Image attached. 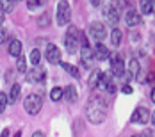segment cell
Returning <instances> with one entry per match:
<instances>
[{
	"label": "cell",
	"mask_w": 155,
	"mask_h": 137,
	"mask_svg": "<svg viewBox=\"0 0 155 137\" xmlns=\"http://www.w3.org/2000/svg\"><path fill=\"white\" fill-rule=\"evenodd\" d=\"M86 116L87 119L93 123V125H98V123H104L105 118H107V109H105V103L100 102V98L96 100H91L87 107H86Z\"/></svg>",
	"instance_id": "1"
},
{
	"label": "cell",
	"mask_w": 155,
	"mask_h": 137,
	"mask_svg": "<svg viewBox=\"0 0 155 137\" xmlns=\"http://www.w3.org/2000/svg\"><path fill=\"white\" fill-rule=\"evenodd\" d=\"M78 34L80 32L77 31V27H68V32L64 36V46L68 50V54H75L78 50Z\"/></svg>",
	"instance_id": "2"
},
{
	"label": "cell",
	"mask_w": 155,
	"mask_h": 137,
	"mask_svg": "<svg viewBox=\"0 0 155 137\" xmlns=\"http://www.w3.org/2000/svg\"><path fill=\"white\" fill-rule=\"evenodd\" d=\"M23 107H25L27 114H31V116L39 114V110H41V107H43L41 96H38V94H29V96L25 98V102H23Z\"/></svg>",
	"instance_id": "3"
},
{
	"label": "cell",
	"mask_w": 155,
	"mask_h": 137,
	"mask_svg": "<svg viewBox=\"0 0 155 137\" xmlns=\"http://www.w3.org/2000/svg\"><path fill=\"white\" fill-rule=\"evenodd\" d=\"M70 20H71V7L66 0H61L57 4V23L64 27L70 23Z\"/></svg>",
	"instance_id": "4"
},
{
	"label": "cell",
	"mask_w": 155,
	"mask_h": 137,
	"mask_svg": "<svg viewBox=\"0 0 155 137\" xmlns=\"http://www.w3.org/2000/svg\"><path fill=\"white\" fill-rule=\"evenodd\" d=\"M89 34L93 36V39L96 43H100V41H104L107 38V29H105V25L102 21H93L89 25Z\"/></svg>",
	"instance_id": "5"
},
{
	"label": "cell",
	"mask_w": 155,
	"mask_h": 137,
	"mask_svg": "<svg viewBox=\"0 0 155 137\" xmlns=\"http://www.w3.org/2000/svg\"><path fill=\"white\" fill-rule=\"evenodd\" d=\"M109 57H110V71H112V75L121 77L125 73V61H123V57H121L120 54H114V55H109Z\"/></svg>",
	"instance_id": "6"
},
{
	"label": "cell",
	"mask_w": 155,
	"mask_h": 137,
	"mask_svg": "<svg viewBox=\"0 0 155 137\" xmlns=\"http://www.w3.org/2000/svg\"><path fill=\"white\" fill-rule=\"evenodd\" d=\"M150 116H152V112L146 109V107H137L136 110H134V114H132V123H141V125H144V123L150 121Z\"/></svg>",
	"instance_id": "7"
},
{
	"label": "cell",
	"mask_w": 155,
	"mask_h": 137,
	"mask_svg": "<svg viewBox=\"0 0 155 137\" xmlns=\"http://www.w3.org/2000/svg\"><path fill=\"white\" fill-rule=\"evenodd\" d=\"M104 16H105V20H107L109 23H112V25H116L118 20H120V13H118V9L112 4H109V5L104 7Z\"/></svg>",
	"instance_id": "8"
},
{
	"label": "cell",
	"mask_w": 155,
	"mask_h": 137,
	"mask_svg": "<svg viewBox=\"0 0 155 137\" xmlns=\"http://www.w3.org/2000/svg\"><path fill=\"white\" fill-rule=\"evenodd\" d=\"M43 78H45V71L43 70H31V71H25V80L29 82V84H39V82H43Z\"/></svg>",
	"instance_id": "9"
},
{
	"label": "cell",
	"mask_w": 155,
	"mask_h": 137,
	"mask_svg": "<svg viewBox=\"0 0 155 137\" xmlns=\"http://www.w3.org/2000/svg\"><path fill=\"white\" fill-rule=\"evenodd\" d=\"M47 59L50 64H59L61 62V50L55 45H48L47 46Z\"/></svg>",
	"instance_id": "10"
},
{
	"label": "cell",
	"mask_w": 155,
	"mask_h": 137,
	"mask_svg": "<svg viewBox=\"0 0 155 137\" xmlns=\"http://www.w3.org/2000/svg\"><path fill=\"white\" fill-rule=\"evenodd\" d=\"M109 55H110V52H109V48L104 43H96V46H94L93 50V57L94 59H98V61H105V59H109Z\"/></svg>",
	"instance_id": "11"
},
{
	"label": "cell",
	"mask_w": 155,
	"mask_h": 137,
	"mask_svg": "<svg viewBox=\"0 0 155 137\" xmlns=\"http://www.w3.org/2000/svg\"><path fill=\"white\" fill-rule=\"evenodd\" d=\"M62 96L66 98V102H70V103H75L78 100L77 96V89H75V86H71V84H68L64 89H62Z\"/></svg>",
	"instance_id": "12"
},
{
	"label": "cell",
	"mask_w": 155,
	"mask_h": 137,
	"mask_svg": "<svg viewBox=\"0 0 155 137\" xmlns=\"http://www.w3.org/2000/svg\"><path fill=\"white\" fill-rule=\"evenodd\" d=\"M125 21H127V25L128 27H136V25H139L141 23V15L137 11H128L127 15H125Z\"/></svg>",
	"instance_id": "13"
},
{
	"label": "cell",
	"mask_w": 155,
	"mask_h": 137,
	"mask_svg": "<svg viewBox=\"0 0 155 137\" xmlns=\"http://www.w3.org/2000/svg\"><path fill=\"white\" fill-rule=\"evenodd\" d=\"M128 71H130V77L132 78H137L139 80V75H141V64L137 59H132L128 62Z\"/></svg>",
	"instance_id": "14"
},
{
	"label": "cell",
	"mask_w": 155,
	"mask_h": 137,
	"mask_svg": "<svg viewBox=\"0 0 155 137\" xmlns=\"http://www.w3.org/2000/svg\"><path fill=\"white\" fill-rule=\"evenodd\" d=\"M20 93H21L20 84H13V86H11V94L7 96V103H16L18 98H20Z\"/></svg>",
	"instance_id": "15"
},
{
	"label": "cell",
	"mask_w": 155,
	"mask_h": 137,
	"mask_svg": "<svg viewBox=\"0 0 155 137\" xmlns=\"http://www.w3.org/2000/svg\"><path fill=\"white\" fill-rule=\"evenodd\" d=\"M20 54H21V43L18 39H11V43H9V55L11 57H18Z\"/></svg>",
	"instance_id": "16"
},
{
	"label": "cell",
	"mask_w": 155,
	"mask_h": 137,
	"mask_svg": "<svg viewBox=\"0 0 155 137\" xmlns=\"http://www.w3.org/2000/svg\"><path fill=\"white\" fill-rule=\"evenodd\" d=\"M61 66H62V70H64L68 75H71L73 78H80V71H78L77 66H73V64H70V62H62Z\"/></svg>",
	"instance_id": "17"
},
{
	"label": "cell",
	"mask_w": 155,
	"mask_h": 137,
	"mask_svg": "<svg viewBox=\"0 0 155 137\" xmlns=\"http://www.w3.org/2000/svg\"><path fill=\"white\" fill-rule=\"evenodd\" d=\"M121 38H123L121 29H112V31H110V45H112V46H120Z\"/></svg>",
	"instance_id": "18"
},
{
	"label": "cell",
	"mask_w": 155,
	"mask_h": 137,
	"mask_svg": "<svg viewBox=\"0 0 155 137\" xmlns=\"http://www.w3.org/2000/svg\"><path fill=\"white\" fill-rule=\"evenodd\" d=\"M100 77H102V70H93L91 71V75H89V80H87V86L91 87V89H94L96 87V84H98V80H100Z\"/></svg>",
	"instance_id": "19"
},
{
	"label": "cell",
	"mask_w": 155,
	"mask_h": 137,
	"mask_svg": "<svg viewBox=\"0 0 155 137\" xmlns=\"http://www.w3.org/2000/svg\"><path fill=\"white\" fill-rule=\"evenodd\" d=\"M153 7V0H141V13L143 15H152Z\"/></svg>",
	"instance_id": "20"
},
{
	"label": "cell",
	"mask_w": 155,
	"mask_h": 137,
	"mask_svg": "<svg viewBox=\"0 0 155 137\" xmlns=\"http://www.w3.org/2000/svg\"><path fill=\"white\" fill-rule=\"evenodd\" d=\"M91 59H94L93 57V50H91L89 46H82V61L86 62V64H89Z\"/></svg>",
	"instance_id": "21"
},
{
	"label": "cell",
	"mask_w": 155,
	"mask_h": 137,
	"mask_svg": "<svg viewBox=\"0 0 155 137\" xmlns=\"http://www.w3.org/2000/svg\"><path fill=\"white\" fill-rule=\"evenodd\" d=\"M16 59H18V62H16L18 71H20V73H25V71H27V59H25V57H21V54H20Z\"/></svg>",
	"instance_id": "22"
},
{
	"label": "cell",
	"mask_w": 155,
	"mask_h": 137,
	"mask_svg": "<svg viewBox=\"0 0 155 137\" xmlns=\"http://www.w3.org/2000/svg\"><path fill=\"white\" fill-rule=\"evenodd\" d=\"M50 98H52V102H59V100H62V89L61 87H54V89L50 91Z\"/></svg>",
	"instance_id": "23"
},
{
	"label": "cell",
	"mask_w": 155,
	"mask_h": 137,
	"mask_svg": "<svg viewBox=\"0 0 155 137\" xmlns=\"http://www.w3.org/2000/svg\"><path fill=\"white\" fill-rule=\"evenodd\" d=\"M31 62L32 64H36V66L41 62V52H39L38 48H34V50L31 52Z\"/></svg>",
	"instance_id": "24"
},
{
	"label": "cell",
	"mask_w": 155,
	"mask_h": 137,
	"mask_svg": "<svg viewBox=\"0 0 155 137\" xmlns=\"http://www.w3.org/2000/svg\"><path fill=\"white\" fill-rule=\"evenodd\" d=\"M48 23H50V13H43L38 18V25L39 27H48Z\"/></svg>",
	"instance_id": "25"
},
{
	"label": "cell",
	"mask_w": 155,
	"mask_h": 137,
	"mask_svg": "<svg viewBox=\"0 0 155 137\" xmlns=\"http://www.w3.org/2000/svg\"><path fill=\"white\" fill-rule=\"evenodd\" d=\"M41 5H45V0H27V7H29L31 11L41 7Z\"/></svg>",
	"instance_id": "26"
},
{
	"label": "cell",
	"mask_w": 155,
	"mask_h": 137,
	"mask_svg": "<svg viewBox=\"0 0 155 137\" xmlns=\"http://www.w3.org/2000/svg\"><path fill=\"white\" fill-rule=\"evenodd\" d=\"M13 7H15V2H13V0H2V9H4V13L13 11Z\"/></svg>",
	"instance_id": "27"
},
{
	"label": "cell",
	"mask_w": 155,
	"mask_h": 137,
	"mask_svg": "<svg viewBox=\"0 0 155 137\" xmlns=\"http://www.w3.org/2000/svg\"><path fill=\"white\" fill-rule=\"evenodd\" d=\"M7 107V94L5 93H0V112H4Z\"/></svg>",
	"instance_id": "28"
},
{
	"label": "cell",
	"mask_w": 155,
	"mask_h": 137,
	"mask_svg": "<svg viewBox=\"0 0 155 137\" xmlns=\"http://www.w3.org/2000/svg\"><path fill=\"white\" fill-rule=\"evenodd\" d=\"M7 39H9V32L5 31L4 27H0V45H2V43H5Z\"/></svg>",
	"instance_id": "29"
},
{
	"label": "cell",
	"mask_w": 155,
	"mask_h": 137,
	"mask_svg": "<svg viewBox=\"0 0 155 137\" xmlns=\"http://www.w3.org/2000/svg\"><path fill=\"white\" fill-rule=\"evenodd\" d=\"M121 93H123V94H132V87H130V86H127V84H125L123 87H121Z\"/></svg>",
	"instance_id": "30"
},
{
	"label": "cell",
	"mask_w": 155,
	"mask_h": 137,
	"mask_svg": "<svg viewBox=\"0 0 155 137\" xmlns=\"http://www.w3.org/2000/svg\"><path fill=\"white\" fill-rule=\"evenodd\" d=\"M5 80H7V82H11V80H15V73H11V70L7 71V75H5Z\"/></svg>",
	"instance_id": "31"
},
{
	"label": "cell",
	"mask_w": 155,
	"mask_h": 137,
	"mask_svg": "<svg viewBox=\"0 0 155 137\" xmlns=\"http://www.w3.org/2000/svg\"><path fill=\"white\" fill-rule=\"evenodd\" d=\"M139 137H152V130H144Z\"/></svg>",
	"instance_id": "32"
},
{
	"label": "cell",
	"mask_w": 155,
	"mask_h": 137,
	"mask_svg": "<svg viewBox=\"0 0 155 137\" xmlns=\"http://www.w3.org/2000/svg\"><path fill=\"white\" fill-rule=\"evenodd\" d=\"M4 18H5V13H4V9H2V5H0V23L4 21Z\"/></svg>",
	"instance_id": "33"
},
{
	"label": "cell",
	"mask_w": 155,
	"mask_h": 137,
	"mask_svg": "<svg viewBox=\"0 0 155 137\" xmlns=\"http://www.w3.org/2000/svg\"><path fill=\"white\" fill-rule=\"evenodd\" d=\"M0 137H9V128H4V130H2V135Z\"/></svg>",
	"instance_id": "34"
},
{
	"label": "cell",
	"mask_w": 155,
	"mask_h": 137,
	"mask_svg": "<svg viewBox=\"0 0 155 137\" xmlns=\"http://www.w3.org/2000/svg\"><path fill=\"white\" fill-rule=\"evenodd\" d=\"M32 137H45V134H43V132H34Z\"/></svg>",
	"instance_id": "35"
},
{
	"label": "cell",
	"mask_w": 155,
	"mask_h": 137,
	"mask_svg": "<svg viewBox=\"0 0 155 137\" xmlns=\"http://www.w3.org/2000/svg\"><path fill=\"white\" fill-rule=\"evenodd\" d=\"M91 4H93V5H100V4H102V0H91Z\"/></svg>",
	"instance_id": "36"
},
{
	"label": "cell",
	"mask_w": 155,
	"mask_h": 137,
	"mask_svg": "<svg viewBox=\"0 0 155 137\" xmlns=\"http://www.w3.org/2000/svg\"><path fill=\"white\" fill-rule=\"evenodd\" d=\"M13 137H21V132H16V134H15Z\"/></svg>",
	"instance_id": "37"
},
{
	"label": "cell",
	"mask_w": 155,
	"mask_h": 137,
	"mask_svg": "<svg viewBox=\"0 0 155 137\" xmlns=\"http://www.w3.org/2000/svg\"><path fill=\"white\" fill-rule=\"evenodd\" d=\"M13 2H20V0H13Z\"/></svg>",
	"instance_id": "38"
},
{
	"label": "cell",
	"mask_w": 155,
	"mask_h": 137,
	"mask_svg": "<svg viewBox=\"0 0 155 137\" xmlns=\"http://www.w3.org/2000/svg\"><path fill=\"white\" fill-rule=\"evenodd\" d=\"M134 137H139V135H134Z\"/></svg>",
	"instance_id": "39"
}]
</instances>
